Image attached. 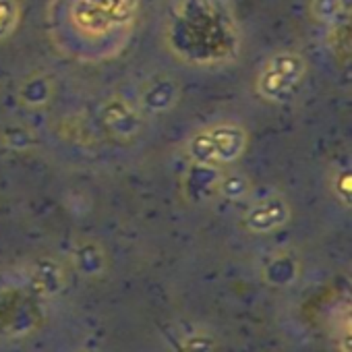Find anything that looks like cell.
Masks as SVG:
<instances>
[{
  "label": "cell",
  "instance_id": "1",
  "mask_svg": "<svg viewBox=\"0 0 352 352\" xmlns=\"http://www.w3.org/2000/svg\"><path fill=\"white\" fill-rule=\"evenodd\" d=\"M247 131L236 122H218L197 131L187 141V155L193 164L224 168L234 164L247 149Z\"/></svg>",
  "mask_w": 352,
  "mask_h": 352
},
{
  "label": "cell",
  "instance_id": "2",
  "mask_svg": "<svg viewBox=\"0 0 352 352\" xmlns=\"http://www.w3.org/2000/svg\"><path fill=\"white\" fill-rule=\"evenodd\" d=\"M307 77V60L292 50H282L270 56L255 81L257 94L274 104H284L294 98Z\"/></svg>",
  "mask_w": 352,
  "mask_h": 352
},
{
  "label": "cell",
  "instance_id": "3",
  "mask_svg": "<svg viewBox=\"0 0 352 352\" xmlns=\"http://www.w3.org/2000/svg\"><path fill=\"white\" fill-rule=\"evenodd\" d=\"M102 122L116 139H133L141 131V114L124 98H112L104 104Z\"/></svg>",
  "mask_w": 352,
  "mask_h": 352
},
{
  "label": "cell",
  "instance_id": "4",
  "mask_svg": "<svg viewBox=\"0 0 352 352\" xmlns=\"http://www.w3.org/2000/svg\"><path fill=\"white\" fill-rule=\"evenodd\" d=\"M290 218V206L282 195H270L253 204L245 214V224L253 232H270L286 224Z\"/></svg>",
  "mask_w": 352,
  "mask_h": 352
},
{
  "label": "cell",
  "instance_id": "5",
  "mask_svg": "<svg viewBox=\"0 0 352 352\" xmlns=\"http://www.w3.org/2000/svg\"><path fill=\"white\" fill-rule=\"evenodd\" d=\"M69 15H71V23L75 25V30L89 38H104L116 30L104 13H100L96 7L85 3V0H73Z\"/></svg>",
  "mask_w": 352,
  "mask_h": 352
},
{
  "label": "cell",
  "instance_id": "6",
  "mask_svg": "<svg viewBox=\"0 0 352 352\" xmlns=\"http://www.w3.org/2000/svg\"><path fill=\"white\" fill-rule=\"evenodd\" d=\"M179 100V85L168 77L147 81L139 94V106L147 112H166Z\"/></svg>",
  "mask_w": 352,
  "mask_h": 352
},
{
  "label": "cell",
  "instance_id": "7",
  "mask_svg": "<svg viewBox=\"0 0 352 352\" xmlns=\"http://www.w3.org/2000/svg\"><path fill=\"white\" fill-rule=\"evenodd\" d=\"M85 3L104 13L116 30L133 23L139 11V0H85Z\"/></svg>",
  "mask_w": 352,
  "mask_h": 352
},
{
  "label": "cell",
  "instance_id": "8",
  "mask_svg": "<svg viewBox=\"0 0 352 352\" xmlns=\"http://www.w3.org/2000/svg\"><path fill=\"white\" fill-rule=\"evenodd\" d=\"M52 98V83L44 75H34L21 85V100L25 106H44Z\"/></svg>",
  "mask_w": 352,
  "mask_h": 352
},
{
  "label": "cell",
  "instance_id": "9",
  "mask_svg": "<svg viewBox=\"0 0 352 352\" xmlns=\"http://www.w3.org/2000/svg\"><path fill=\"white\" fill-rule=\"evenodd\" d=\"M216 191H218L224 199L236 201V199H243V197L249 193V181H247V176H243V174H239V172L220 174Z\"/></svg>",
  "mask_w": 352,
  "mask_h": 352
},
{
  "label": "cell",
  "instance_id": "10",
  "mask_svg": "<svg viewBox=\"0 0 352 352\" xmlns=\"http://www.w3.org/2000/svg\"><path fill=\"white\" fill-rule=\"evenodd\" d=\"M21 21V5L19 0H0V42L9 40Z\"/></svg>",
  "mask_w": 352,
  "mask_h": 352
},
{
  "label": "cell",
  "instance_id": "11",
  "mask_svg": "<svg viewBox=\"0 0 352 352\" xmlns=\"http://www.w3.org/2000/svg\"><path fill=\"white\" fill-rule=\"evenodd\" d=\"M344 3L342 0H311V15L317 23L331 25L342 17Z\"/></svg>",
  "mask_w": 352,
  "mask_h": 352
},
{
  "label": "cell",
  "instance_id": "12",
  "mask_svg": "<svg viewBox=\"0 0 352 352\" xmlns=\"http://www.w3.org/2000/svg\"><path fill=\"white\" fill-rule=\"evenodd\" d=\"M331 191H333V197L338 201H342L346 208L350 206V201H352V174L348 168H342L333 174Z\"/></svg>",
  "mask_w": 352,
  "mask_h": 352
}]
</instances>
